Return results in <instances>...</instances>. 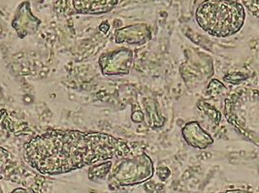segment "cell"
<instances>
[{"label": "cell", "mask_w": 259, "mask_h": 193, "mask_svg": "<svg viewBox=\"0 0 259 193\" xmlns=\"http://www.w3.org/2000/svg\"><path fill=\"white\" fill-rule=\"evenodd\" d=\"M35 1H37V2H43L44 0H35Z\"/></svg>", "instance_id": "obj_22"}, {"label": "cell", "mask_w": 259, "mask_h": 193, "mask_svg": "<svg viewBox=\"0 0 259 193\" xmlns=\"http://www.w3.org/2000/svg\"><path fill=\"white\" fill-rule=\"evenodd\" d=\"M243 3L252 15L258 17V0H243Z\"/></svg>", "instance_id": "obj_17"}, {"label": "cell", "mask_w": 259, "mask_h": 193, "mask_svg": "<svg viewBox=\"0 0 259 193\" xmlns=\"http://www.w3.org/2000/svg\"><path fill=\"white\" fill-rule=\"evenodd\" d=\"M153 38L152 28L148 24H128L115 31V42L126 44L127 46H143L148 44Z\"/></svg>", "instance_id": "obj_7"}, {"label": "cell", "mask_w": 259, "mask_h": 193, "mask_svg": "<svg viewBox=\"0 0 259 193\" xmlns=\"http://www.w3.org/2000/svg\"><path fill=\"white\" fill-rule=\"evenodd\" d=\"M248 76L243 73H231L226 75L224 78V81L229 83V84H233V85H238L241 84L243 81L247 80Z\"/></svg>", "instance_id": "obj_16"}, {"label": "cell", "mask_w": 259, "mask_h": 193, "mask_svg": "<svg viewBox=\"0 0 259 193\" xmlns=\"http://www.w3.org/2000/svg\"><path fill=\"white\" fill-rule=\"evenodd\" d=\"M0 193H3V189H2V187H1V185H0Z\"/></svg>", "instance_id": "obj_21"}, {"label": "cell", "mask_w": 259, "mask_h": 193, "mask_svg": "<svg viewBox=\"0 0 259 193\" xmlns=\"http://www.w3.org/2000/svg\"><path fill=\"white\" fill-rule=\"evenodd\" d=\"M195 21L209 35L226 38L242 29L246 11L239 0H204L195 11Z\"/></svg>", "instance_id": "obj_2"}, {"label": "cell", "mask_w": 259, "mask_h": 193, "mask_svg": "<svg viewBox=\"0 0 259 193\" xmlns=\"http://www.w3.org/2000/svg\"><path fill=\"white\" fill-rule=\"evenodd\" d=\"M10 193H30L27 189H25L24 187H19V188H16L14 189L13 191Z\"/></svg>", "instance_id": "obj_19"}, {"label": "cell", "mask_w": 259, "mask_h": 193, "mask_svg": "<svg viewBox=\"0 0 259 193\" xmlns=\"http://www.w3.org/2000/svg\"><path fill=\"white\" fill-rule=\"evenodd\" d=\"M11 163L12 158L10 153L6 149L0 147V178L4 177Z\"/></svg>", "instance_id": "obj_13"}, {"label": "cell", "mask_w": 259, "mask_h": 193, "mask_svg": "<svg viewBox=\"0 0 259 193\" xmlns=\"http://www.w3.org/2000/svg\"><path fill=\"white\" fill-rule=\"evenodd\" d=\"M224 116L236 131L258 146L259 97L255 88H240L224 100Z\"/></svg>", "instance_id": "obj_3"}, {"label": "cell", "mask_w": 259, "mask_h": 193, "mask_svg": "<svg viewBox=\"0 0 259 193\" xmlns=\"http://www.w3.org/2000/svg\"><path fill=\"white\" fill-rule=\"evenodd\" d=\"M222 193H252L249 191H246V190H242V189H234V190H227L225 192Z\"/></svg>", "instance_id": "obj_20"}, {"label": "cell", "mask_w": 259, "mask_h": 193, "mask_svg": "<svg viewBox=\"0 0 259 193\" xmlns=\"http://www.w3.org/2000/svg\"><path fill=\"white\" fill-rule=\"evenodd\" d=\"M154 167L152 158L143 153L133 157L118 158L109 174V182L120 186L140 184L153 176Z\"/></svg>", "instance_id": "obj_4"}, {"label": "cell", "mask_w": 259, "mask_h": 193, "mask_svg": "<svg viewBox=\"0 0 259 193\" xmlns=\"http://www.w3.org/2000/svg\"><path fill=\"white\" fill-rule=\"evenodd\" d=\"M99 28H100V30H101L102 32L107 33V31H108V30H109V28H110V25H109L108 23H102V24H100Z\"/></svg>", "instance_id": "obj_18"}, {"label": "cell", "mask_w": 259, "mask_h": 193, "mask_svg": "<svg viewBox=\"0 0 259 193\" xmlns=\"http://www.w3.org/2000/svg\"><path fill=\"white\" fill-rule=\"evenodd\" d=\"M130 155V146L110 134L50 129L24 146L27 164L42 175L59 176Z\"/></svg>", "instance_id": "obj_1"}, {"label": "cell", "mask_w": 259, "mask_h": 193, "mask_svg": "<svg viewBox=\"0 0 259 193\" xmlns=\"http://www.w3.org/2000/svg\"><path fill=\"white\" fill-rule=\"evenodd\" d=\"M40 24L41 21L31 13L29 2H23L19 6L13 20V27L17 34L22 39L34 34Z\"/></svg>", "instance_id": "obj_8"}, {"label": "cell", "mask_w": 259, "mask_h": 193, "mask_svg": "<svg viewBox=\"0 0 259 193\" xmlns=\"http://www.w3.org/2000/svg\"><path fill=\"white\" fill-rule=\"evenodd\" d=\"M145 113L147 115L148 125L153 129L160 128L164 125L165 118L159 113L157 102L150 97H146L143 100Z\"/></svg>", "instance_id": "obj_11"}, {"label": "cell", "mask_w": 259, "mask_h": 193, "mask_svg": "<svg viewBox=\"0 0 259 193\" xmlns=\"http://www.w3.org/2000/svg\"><path fill=\"white\" fill-rule=\"evenodd\" d=\"M119 0H71L74 12L81 15H102L114 10Z\"/></svg>", "instance_id": "obj_10"}, {"label": "cell", "mask_w": 259, "mask_h": 193, "mask_svg": "<svg viewBox=\"0 0 259 193\" xmlns=\"http://www.w3.org/2000/svg\"><path fill=\"white\" fill-rule=\"evenodd\" d=\"M186 61L182 63L180 72L189 88H196L209 81L214 72L212 58L200 51L188 50L185 52Z\"/></svg>", "instance_id": "obj_5"}, {"label": "cell", "mask_w": 259, "mask_h": 193, "mask_svg": "<svg viewBox=\"0 0 259 193\" xmlns=\"http://www.w3.org/2000/svg\"><path fill=\"white\" fill-rule=\"evenodd\" d=\"M198 108L200 109L201 111L205 112L212 121H215L217 123L220 122V120H221L220 112L212 107L210 104H208V103H203V105L198 104Z\"/></svg>", "instance_id": "obj_15"}, {"label": "cell", "mask_w": 259, "mask_h": 193, "mask_svg": "<svg viewBox=\"0 0 259 193\" xmlns=\"http://www.w3.org/2000/svg\"><path fill=\"white\" fill-rule=\"evenodd\" d=\"M134 61V52L127 47H120L102 54L98 64L104 76H126Z\"/></svg>", "instance_id": "obj_6"}, {"label": "cell", "mask_w": 259, "mask_h": 193, "mask_svg": "<svg viewBox=\"0 0 259 193\" xmlns=\"http://www.w3.org/2000/svg\"><path fill=\"white\" fill-rule=\"evenodd\" d=\"M208 91L210 92L211 96L215 97L219 96V95H224L227 90H226V87L224 86L223 83H221L219 80L217 79H213L208 86Z\"/></svg>", "instance_id": "obj_14"}, {"label": "cell", "mask_w": 259, "mask_h": 193, "mask_svg": "<svg viewBox=\"0 0 259 193\" xmlns=\"http://www.w3.org/2000/svg\"><path fill=\"white\" fill-rule=\"evenodd\" d=\"M182 135L188 145L198 150H206L213 145L214 142L212 135L196 121L187 122L182 128Z\"/></svg>", "instance_id": "obj_9"}, {"label": "cell", "mask_w": 259, "mask_h": 193, "mask_svg": "<svg viewBox=\"0 0 259 193\" xmlns=\"http://www.w3.org/2000/svg\"><path fill=\"white\" fill-rule=\"evenodd\" d=\"M112 166H113L112 160H106V161L98 162V163H95L94 165H92L88 172L89 180L92 181L104 180L110 174Z\"/></svg>", "instance_id": "obj_12"}]
</instances>
